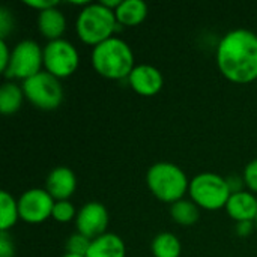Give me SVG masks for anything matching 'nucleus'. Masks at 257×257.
<instances>
[{
	"instance_id": "10",
	"label": "nucleus",
	"mask_w": 257,
	"mask_h": 257,
	"mask_svg": "<svg viewBox=\"0 0 257 257\" xmlns=\"http://www.w3.org/2000/svg\"><path fill=\"white\" fill-rule=\"evenodd\" d=\"M108 209L101 202H87L84 203L75 217L77 232L84 235L89 239H95L107 233L108 227Z\"/></svg>"
},
{
	"instance_id": "4",
	"label": "nucleus",
	"mask_w": 257,
	"mask_h": 257,
	"mask_svg": "<svg viewBox=\"0 0 257 257\" xmlns=\"http://www.w3.org/2000/svg\"><path fill=\"white\" fill-rule=\"evenodd\" d=\"M146 185L154 197L172 205L185 197L190 188V179L178 164L160 161L148 169Z\"/></svg>"
},
{
	"instance_id": "16",
	"label": "nucleus",
	"mask_w": 257,
	"mask_h": 257,
	"mask_svg": "<svg viewBox=\"0 0 257 257\" xmlns=\"http://www.w3.org/2000/svg\"><path fill=\"white\" fill-rule=\"evenodd\" d=\"M149 8L143 0H122L114 15L120 27H136L146 20Z\"/></svg>"
},
{
	"instance_id": "12",
	"label": "nucleus",
	"mask_w": 257,
	"mask_h": 257,
	"mask_svg": "<svg viewBox=\"0 0 257 257\" xmlns=\"http://www.w3.org/2000/svg\"><path fill=\"white\" fill-rule=\"evenodd\" d=\"M44 188L54 200H69L77 190V176L66 166L54 167L48 173Z\"/></svg>"
},
{
	"instance_id": "24",
	"label": "nucleus",
	"mask_w": 257,
	"mask_h": 257,
	"mask_svg": "<svg viewBox=\"0 0 257 257\" xmlns=\"http://www.w3.org/2000/svg\"><path fill=\"white\" fill-rule=\"evenodd\" d=\"M242 178H244V182H245V187L248 188V191L251 193H257V158L251 160L244 172H242Z\"/></svg>"
},
{
	"instance_id": "9",
	"label": "nucleus",
	"mask_w": 257,
	"mask_h": 257,
	"mask_svg": "<svg viewBox=\"0 0 257 257\" xmlns=\"http://www.w3.org/2000/svg\"><path fill=\"white\" fill-rule=\"evenodd\" d=\"M56 200L45 188L26 190L18 197L20 220L29 224H41L51 218Z\"/></svg>"
},
{
	"instance_id": "23",
	"label": "nucleus",
	"mask_w": 257,
	"mask_h": 257,
	"mask_svg": "<svg viewBox=\"0 0 257 257\" xmlns=\"http://www.w3.org/2000/svg\"><path fill=\"white\" fill-rule=\"evenodd\" d=\"M14 15L12 11L6 6H0V39H8L9 33L14 30Z\"/></svg>"
},
{
	"instance_id": "2",
	"label": "nucleus",
	"mask_w": 257,
	"mask_h": 257,
	"mask_svg": "<svg viewBox=\"0 0 257 257\" xmlns=\"http://www.w3.org/2000/svg\"><path fill=\"white\" fill-rule=\"evenodd\" d=\"M90 63L96 74L108 80L128 78L136 68L134 51L126 41L113 36L92 48Z\"/></svg>"
},
{
	"instance_id": "17",
	"label": "nucleus",
	"mask_w": 257,
	"mask_h": 257,
	"mask_svg": "<svg viewBox=\"0 0 257 257\" xmlns=\"http://www.w3.org/2000/svg\"><path fill=\"white\" fill-rule=\"evenodd\" d=\"M24 90L23 86L15 83L14 80H6L0 86V111L5 116L15 114L24 101Z\"/></svg>"
},
{
	"instance_id": "29",
	"label": "nucleus",
	"mask_w": 257,
	"mask_h": 257,
	"mask_svg": "<svg viewBox=\"0 0 257 257\" xmlns=\"http://www.w3.org/2000/svg\"><path fill=\"white\" fill-rule=\"evenodd\" d=\"M254 229H256L254 221H241V223H236V235L241 236V238L250 236Z\"/></svg>"
},
{
	"instance_id": "14",
	"label": "nucleus",
	"mask_w": 257,
	"mask_h": 257,
	"mask_svg": "<svg viewBox=\"0 0 257 257\" xmlns=\"http://www.w3.org/2000/svg\"><path fill=\"white\" fill-rule=\"evenodd\" d=\"M66 17L59 9V5L50 9H45L42 12H38L36 26L39 33L47 41H56L60 39L66 30Z\"/></svg>"
},
{
	"instance_id": "28",
	"label": "nucleus",
	"mask_w": 257,
	"mask_h": 257,
	"mask_svg": "<svg viewBox=\"0 0 257 257\" xmlns=\"http://www.w3.org/2000/svg\"><path fill=\"white\" fill-rule=\"evenodd\" d=\"M226 181H227V185H229L232 194H233V193L244 191L245 182H244V178H242L241 175H229V176L226 178Z\"/></svg>"
},
{
	"instance_id": "15",
	"label": "nucleus",
	"mask_w": 257,
	"mask_h": 257,
	"mask_svg": "<svg viewBox=\"0 0 257 257\" xmlns=\"http://www.w3.org/2000/svg\"><path fill=\"white\" fill-rule=\"evenodd\" d=\"M86 257H126V247L119 235L107 232L92 239Z\"/></svg>"
},
{
	"instance_id": "22",
	"label": "nucleus",
	"mask_w": 257,
	"mask_h": 257,
	"mask_svg": "<svg viewBox=\"0 0 257 257\" xmlns=\"http://www.w3.org/2000/svg\"><path fill=\"white\" fill-rule=\"evenodd\" d=\"M90 242H92V239H89V238H86L84 235L75 232L74 235H71V236L66 239L65 250H66V253L86 257L87 251H89V247H90Z\"/></svg>"
},
{
	"instance_id": "19",
	"label": "nucleus",
	"mask_w": 257,
	"mask_h": 257,
	"mask_svg": "<svg viewBox=\"0 0 257 257\" xmlns=\"http://www.w3.org/2000/svg\"><path fill=\"white\" fill-rule=\"evenodd\" d=\"M151 251L154 257H179L182 251V244L175 233L161 232L152 239Z\"/></svg>"
},
{
	"instance_id": "1",
	"label": "nucleus",
	"mask_w": 257,
	"mask_h": 257,
	"mask_svg": "<svg viewBox=\"0 0 257 257\" xmlns=\"http://www.w3.org/2000/svg\"><path fill=\"white\" fill-rule=\"evenodd\" d=\"M215 62L221 75L236 84L257 80V33L233 29L224 33L215 50Z\"/></svg>"
},
{
	"instance_id": "6",
	"label": "nucleus",
	"mask_w": 257,
	"mask_h": 257,
	"mask_svg": "<svg viewBox=\"0 0 257 257\" xmlns=\"http://www.w3.org/2000/svg\"><path fill=\"white\" fill-rule=\"evenodd\" d=\"M26 99L39 110H56L63 101V86L59 78L47 71H41L36 75L21 83Z\"/></svg>"
},
{
	"instance_id": "18",
	"label": "nucleus",
	"mask_w": 257,
	"mask_h": 257,
	"mask_svg": "<svg viewBox=\"0 0 257 257\" xmlns=\"http://www.w3.org/2000/svg\"><path fill=\"white\" fill-rule=\"evenodd\" d=\"M170 217L179 226H193L199 221L200 208L191 199H181L170 205Z\"/></svg>"
},
{
	"instance_id": "31",
	"label": "nucleus",
	"mask_w": 257,
	"mask_h": 257,
	"mask_svg": "<svg viewBox=\"0 0 257 257\" xmlns=\"http://www.w3.org/2000/svg\"><path fill=\"white\" fill-rule=\"evenodd\" d=\"M254 224H256V229H257V214H256V218H254Z\"/></svg>"
},
{
	"instance_id": "30",
	"label": "nucleus",
	"mask_w": 257,
	"mask_h": 257,
	"mask_svg": "<svg viewBox=\"0 0 257 257\" xmlns=\"http://www.w3.org/2000/svg\"><path fill=\"white\" fill-rule=\"evenodd\" d=\"M62 257H84V256H78V254H71V253H65Z\"/></svg>"
},
{
	"instance_id": "26",
	"label": "nucleus",
	"mask_w": 257,
	"mask_h": 257,
	"mask_svg": "<svg viewBox=\"0 0 257 257\" xmlns=\"http://www.w3.org/2000/svg\"><path fill=\"white\" fill-rule=\"evenodd\" d=\"M11 54H12V48H9V45L5 39H0V71H2V74L9 66Z\"/></svg>"
},
{
	"instance_id": "5",
	"label": "nucleus",
	"mask_w": 257,
	"mask_h": 257,
	"mask_svg": "<svg viewBox=\"0 0 257 257\" xmlns=\"http://www.w3.org/2000/svg\"><path fill=\"white\" fill-rule=\"evenodd\" d=\"M190 199L205 211H218L226 208L232 196L226 178L212 172H203L190 179Z\"/></svg>"
},
{
	"instance_id": "3",
	"label": "nucleus",
	"mask_w": 257,
	"mask_h": 257,
	"mask_svg": "<svg viewBox=\"0 0 257 257\" xmlns=\"http://www.w3.org/2000/svg\"><path fill=\"white\" fill-rule=\"evenodd\" d=\"M122 27L119 26L114 11L108 9L102 2L87 3L75 18V33L81 42L92 48L101 42L116 36Z\"/></svg>"
},
{
	"instance_id": "27",
	"label": "nucleus",
	"mask_w": 257,
	"mask_h": 257,
	"mask_svg": "<svg viewBox=\"0 0 257 257\" xmlns=\"http://www.w3.org/2000/svg\"><path fill=\"white\" fill-rule=\"evenodd\" d=\"M24 5L32 8V9H35V11H38V12H42L45 9L57 6L59 2H56V0H26Z\"/></svg>"
},
{
	"instance_id": "7",
	"label": "nucleus",
	"mask_w": 257,
	"mask_h": 257,
	"mask_svg": "<svg viewBox=\"0 0 257 257\" xmlns=\"http://www.w3.org/2000/svg\"><path fill=\"white\" fill-rule=\"evenodd\" d=\"M44 47L33 39H23L12 48L11 62L3 75L8 80H21L36 75L44 71Z\"/></svg>"
},
{
	"instance_id": "8",
	"label": "nucleus",
	"mask_w": 257,
	"mask_h": 257,
	"mask_svg": "<svg viewBox=\"0 0 257 257\" xmlns=\"http://www.w3.org/2000/svg\"><path fill=\"white\" fill-rule=\"evenodd\" d=\"M80 65V53L68 39L48 41L44 45V71L56 78L71 77Z\"/></svg>"
},
{
	"instance_id": "11",
	"label": "nucleus",
	"mask_w": 257,
	"mask_h": 257,
	"mask_svg": "<svg viewBox=\"0 0 257 257\" xmlns=\"http://www.w3.org/2000/svg\"><path fill=\"white\" fill-rule=\"evenodd\" d=\"M126 80L131 89L142 96H154L164 86L163 72L157 66L149 63L136 65V68L131 71Z\"/></svg>"
},
{
	"instance_id": "20",
	"label": "nucleus",
	"mask_w": 257,
	"mask_h": 257,
	"mask_svg": "<svg viewBox=\"0 0 257 257\" xmlns=\"http://www.w3.org/2000/svg\"><path fill=\"white\" fill-rule=\"evenodd\" d=\"M18 220V199L3 190L0 193V232H9V229H12Z\"/></svg>"
},
{
	"instance_id": "21",
	"label": "nucleus",
	"mask_w": 257,
	"mask_h": 257,
	"mask_svg": "<svg viewBox=\"0 0 257 257\" xmlns=\"http://www.w3.org/2000/svg\"><path fill=\"white\" fill-rule=\"evenodd\" d=\"M77 212L78 211L75 209L71 200H56L51 218L57 223H69L72 220L75 221Z\"/></svg>"
},
{
	"instance_id": "13",
	"label": "nucleus",
	"mask_w": 257,
	"mask_h": 257,
	"mask_svg": "<svg viewBox=\"0 0 257 257\" xmlns=\"http://www.w3.org/2000/svg\"><path fill=\"white\" fill-rule=\"evenodd\" d=\"M227 215L236 221H254L257 214V197L248 190L233 193L226 205Z\"/></svg>"
},
{
	"instance_id": "25",
	"label": "nucleus",
	"mask_w": 257,
	"mask_h": 257,
	"mask_svg": "<svg viewBox=\"0 0 257 257\" xmlns=\"http://www.w3.org/2000/svg\"><path fill=\"white\" fill-rule=\"evenodd\" d=\"M0 257H15V244L9 232H0Z\"/></svg>"
}]
</instances>
